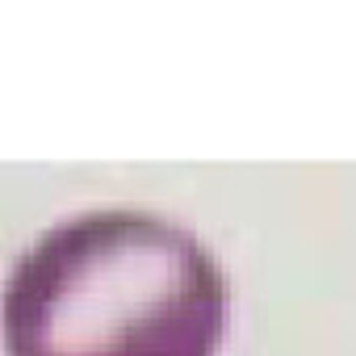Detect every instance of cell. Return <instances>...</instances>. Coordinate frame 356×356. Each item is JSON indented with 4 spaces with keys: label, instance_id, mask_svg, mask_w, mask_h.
Instances as JSON below:
<instances>
[{
    "label": "cell",
    "instance_id": "cell-1",
    "mask_svg": "<svg viewBox=\"0 0 356 356\" xmlns=\"http://www.w3.org/2000/svg\"><path fill=\"white\" fill-rule=\"evenodd\" d=\"M231 289L210 248L159 214L92 210L51 227L9 273V356H218Z\"/></svg>",
    "mask_w": 356,
    "mask_h": 356
}]
</instances>
